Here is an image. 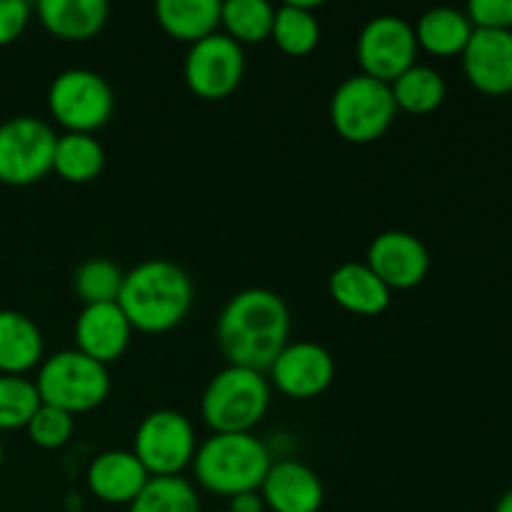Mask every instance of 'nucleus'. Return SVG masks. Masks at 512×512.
<instances>
[{"mask_svg": "<svg viewBox=\"0 0 512 512\" xmlns=\"http://www.w3.org/2000/svg\"><path fill=\"white\" fill-rule=\"evenodd\" d=\"M215 340L228 365L265 373L290 343L288 305L273 290H240L225 303L215 325Z\"/></svg>", "mask_w": 512, "mask_h": 512, "instance_id": "f257e3e1", "label": "nucleus"}, {"mask_svg": "<svg viewBox=\"0 0 512 512\" xmlns=\"http://www.w3.org/2000/svg\"><path fill=\"white\" fill-rule=\"evenodd\" d=\"M193 298L195 288L188 273L170 260L153 258L125 273L118 305L133 330L160 335L188 318Z\"/></svg>", "mask_w": 512, "mask_h": 512, "instance_id": "f03ea898", "label": "nucleus"}, {"mask_svg": "<svg viewBox=\"0 0 512 512\" xmlns=\"http://www.w3.org/2000/svg\"><path fill=\"white\" fill-rule=\"evenodd\" d=\"M273 458L253 433H213L198 445L193 458L195 480L208 493L233 498L260 490Z\"/></svg>", "mask_w": 512, "mask_h": 512, "instance_id": "7ed1b4c3", "label": "nucleus"}, {"mask_svg": "<svg viewBox=\"0 0 512 512\" xmlns=\"http://www.w3.org/2000/svg\"><path fill=\"white\" fill-rule=\"evenodd\" d=\"M270 408V383L263 373L228 365L213 375L200 400V415L213 433H250Z\"/></svg>", "mask_w": 512, "mask_h": 512, "instance_id": "20e7f679", "label": "nucleus"}, {"mask_svg": "<svg viewBox=\"0 0 512 512\" xmlns=\"http://www.w3.org/2000/svg\"><path fill=\"white\" fill-rule=\"evenodd\" d=\"M40 403L65 410L68 415L90 413L110 395V373L80 350H60L40 363L35 378Z\"/></svg>", "mask_w": 512, "mask_h": 512, "instance_id": "39448f33", "label": "nucleus"}, {"mask_svg": "<svg viewBox=\"0 0 512 512\" xmlns=\"http://www.w3.org/2000/svg\"><path fill=\"white\" fill-rule=\"evenodd\" d=\"M398 105L388 83L350 75L335 88L330 98V123L335 133L355 145H368L383 138L395 123Z\"/></svg>", "mask_w": 512, "mask_h": 512, "instance_id": "423d86ee", "label": "nucleus"}, {"mask_svg": "<svg viewBox=\"0 0 512 512\" xmlns=\"http://www.w3.org/2000/svg\"><path fill=\"white\" fill-rule=\"evenodd\" d=\"M48 110L68 133L93 135L113 118L115 93L95 70L70 68L50 83Z\"/></svg>", "mask_w": 512, "mask_h": 512, "instance_id": "0eeeda50", "label": "nucleus"}, {"mask_svg": "<svg viewBox=\"0 0 512 512\" xmlns=\"http://www.w3.org/2000/svg\"><path fill=\"white\" fill-rule=\"evenodd\" d=\"M195 428L178 410H153L140 420L133 438V455L150 478H175L193 465Z\"/></svg>", "mask_w": 512, "mask_h": 512, "instance_id": "6e6552de", "label": "nucleus"}, {"mask_svg": "<svg viewBox=\"0 0 512 512\" xmlns=\"http://www.w3.org/2000/svg\"><path fill=\"white\" fill-rule=\"evenodd\" d=\"M58 135L45 120L18 115L0 125V183L25 188L53 170Z\"/></svg>", "mask_w": 512, "mask_h": 512, "instance_id": "1a4fd4ad", "label": "nucleus"}, {"mask_svg": "<svg viewBox=\"0 0 512 512\" xmlns=\"http://www.w3.org/2000/svg\"><path fill=\"white\" fill-rule=\"evenodd\" d=\"M418 50L413 25L400 15H378L368 20L355 45L363 75L388 85L413 68Z\"/></svg>", "mask_w": 512, "mask_h": 512, "instance_id": "9d476101", "label": "nucleus"}, {"mask_svg": "<svg viewBox=\"0 0 512 512\" xmlns=\"http://www.w3.org/2000/svg\"><path fill=\"white\" fill-rule=\"evenodd\" d=\"M245 75L243 45L225 33H213L190 45L183 78L190 93L203 100H223L235 93Z\"/></svg>", "mask_w": 512, "mask_h": 512, "instance_id": "9b49d317", "label": "nucleus"}, {"mask_svg": "<svg viewBox=\"0 0 512 512\" xmlns=\"http://www.w3.org/2000/svg\"><path fill=\"white\" fill-rule=\"evenodd\" d=\"M278 393L293 400H310L323 395L335 380V360L323 345L310 340L288 343L268 368Z\"/></svg>", "mask_w": 512, "mask_h": 512, "instance_id": "f8f14e48", "label": "nucleus"}, {"mask_svg": "<svg viewBox=\"0 0 512 512\" xmlns=\"http://www.w3.org/2000/svg\"><path fill=\"white\" fill-rule=\"evenodd\" d=\"M365 265L390 290H413L428 278L430 253L418 235L405 230H385L368 245Z\"/></svg>", "mask_w": 512, "mask_h": 512, "instance_id": "ddd939ff", "label": "nucleus"}, {"mask_svg": "<svg viewBox=\"0 0 512 512\" xmlns=\"http://www.w3.org/2000/svg\"><path fill=\"white\" fill-rule=\"evenodd\" d=\"M463 70L480 93H512V30H473L463 50Z\"/></svg>", "mask_w": 512, "mask_h": 512, "instance_id": "4468645a", "label": "nucleus"}, {"mask_svg": "<svg viewBox=\"0 0 512 512\" xmlns=\"http://www.w3.org/2000/svg\"><path fill=\"white\" fill-rule=\"evenodd\" d=\"M75 350L88 355L95 363L105 365L120 360L133 338V325L128 323L118 303L83 305L75 320Z\"/></svg>", "mask_w": 512, "mask_h": 512, "instance_id": "2eb2a0df", "label": "nucleus"}, {"mask_svg": "<svg viewBox=\"0 0 512 512\" xmlns=\"http://www.w3.org/2000/svg\"><path fill=\"white\" fill-rule=\"evenodd\" d=\"M260 495L265 508L273 512H320L325 503L323 480L300 460H278L270 465Z\"/></svg>", "mask_w": 512, "mask_h": 512, "instance_id": "dca6fc26", "label": "nucleus"}, {"mask_svg": "<svg viewBox=\"0 0 512 512\" xmlns=\"http://www.w3.org/2000/svg\"><path fill=\"white\" fill-rule=\"evenodd\" d=\"M150 480L133 450H108L93 458L85 473L88 490L108 505H130Z\"/></svg>", "mask_w": 512, "mask_h": 512, "instance_id": "f3484780", "label": "nucleus"}, {"mask_svg": "<svg viewBox=\"0 0 512 512\" xmlns=\"http://www.w3.org/2000/svg\"><path fill=\"white\" fill-rule=\"evenodd\" d=\"M328 290L335 305L363 318L385 313L393 300V290L365 263H343L335 268L328 278Z\"/></svg>", "mask_w": 512, "mask_h": 512, "instance_id": "a211bd4d", "label": "nucleus"}, {"mask_svg": "<svg viewBox=\"0 0 512 512\" xmlns=\"http://www.w3.org/2000/svg\"><path fill=\"white\" fill-rule=\"evenodd\" d=\"M105 0H40L38 18L50 35L70 43L90 40L108 23Z\"/></svg>", "mask_w": 512, "mask_h": 512, "instance_id": "6ab92c4d", "label": "nucleus"}, {"mask_svg": "<svg viewBox=\"0 0 512 512\" xmlns=\"http://www.w3.org/2000/svg\"><path fill=\"white\" fill-rule=\"evenodd\" d=\"M40 328L18 310H0V375H25L43 363Z\"/></svg>", "mask_w": 512, "mask_h": 512, "instance_id": "aec40b11", "label": "nucleus"}, {"mask_svg": "<svg viewBox=\"0 0 512 512\" xmlns=\"http://www.w3.org/2000/svg\"><path fill=\"white\" fill-rule=\"evenodd\" d=\"M155 18L170 38L193 45L218 33L220 3L218 0H160L155 3Z\"/></svg>", "mask_w": 512, "mask_h": 512, "instance_id": "412c9836", "label": "nucleus"}, {"mask_svg": "<svg viewBox=\"0 0 512 512\" xmlns=\"http://www.w3.org/2000/svg\"><path fill=\"white\" fill-rule=\"evenodd\" d=\"M413 30L418 48H425L438 58H450V55H463L475 28L463 10L430 8L428 13L420 15Z\"/></svg>", "mask_w": 512, "mask_h": 512, "instance_id": "4be33fe9", "label": "nucleus"}, {"mask_svg": "<svg viewBox=\"0 0 512 512\" xmlns=\"http://www.w3.org/2000/svg\"><path fill=\"white\" fill-rule=\"evenodd\" d=\"M105 168V150L95 135L65 133L55 143L53 170L68 183H90Z\"/></svg>", "mask_w": 512, "mask_h": 512, "instance_id": "5701e85b", "label": "nucleus"}, {"mask_svg": "<svg viewBox=\"0 0 512 512\" xmlns=\"http://www.w3.org/2000/svg\"><path fill=\"white\" fill-rule=\"evenodd\" d=\"M390 90H393L398 110H405L410 115L435 113L443 105L445 93H448L443 75L430 65L418 63L405 70L400 78H395L390 83Z\"/></svg>", "mask_w": 512, "mask_h": 512, "instance_id": "b1692460", "label": "nucleus"}, {"mask_svg": "<svg viewBox=\"0 0 512 512\" xmlns=\"http://www.w3.org/2000/svg\"><path fill=\"white\" fill-rule=\"evenodd\" d=\"M270 38L285 55H293V58L313 53L320 43V25L313 8L305 3L278 5Z\"/></svg>", "mask_w": 512, "mask_h": 512, "instance_id": "393cba45", "label": "nucleus"}, {"mask_svg": "<svg viewBox=\"0 0 512 512\" xmlns=\"http://www.w3.org/2000/svg\"><path fill=\"white\" fill-rule=\"evenodd\" d=\"M275 8L268 0H225L220 3V25L238 45L263 43L273 33Z\"/></svg>", "mask_w": 512, "mask_h": 512, "instance_id": "a878e982", "label": "nucleus"}, {"mask_svg": "<svg viewBox=\"0 0 512 512\" xmlns=\"http://www.w3.org/2000/svg\"><path fill=\"white\" fill-rule=\"evenodd\" d=\"M128 512H200V498L185 478H150Z\"/></svg>", "mask_w": 512, "mask_h": 512, "instance_id": "bb28decb", "label": "nucleus"}, {"mask_svg": "<svg viewBox=\"0 0 512 512\" xmlns=\"http://www.w3.org/2000/svg\"><path fill=\"white\" fill-rule=\"evenodd\" d=\"M125 273L110 258H88L73 273V290L83 305L118 303Z\"/></svg>", "mask_w": 512, "mask_h": 512, "instance_id": "cd10ccee", "label": "nucleus"}, {"mask_svg": "<svg viewBox=\"0 0 512 512\" xmlns=\"http://www.w3.org/2000/svg\"><path fill=\"white\" fill-rule=\"evenodd\" d=\"M40 408V395L25 375H0V430L28 428Z\"/></svg>", "mask_w": 512, "mask_h": 512, "instance_id": "c85d7f7f", "label": "nucleus"}, {"mask_svg": "<svg viewBox=\"0 0 512 512\" xmlns=\"http://www.w3.org/2000/svg\"><path fill=\"white\" fill-rule=\"evenodd\" d=\"M28 435L38 448L43 450H58L70 443L75 433V418L65 410L53 408V405H43L35 410V415L28 423Z\"/></svg>", "mask_w": 512, "mask_h": 512, "instance_id": "c756f323", "label": "nucleus"}, {"mask_svg": "<svg viewBox=\"0 0 512 512\" xmlns=\"http://www.w3.org/2000/svg\"><path fill=\"white\" fill-rule=\"evenodd\" d=\"M465 15L475 30H512V0H473Z\"/></svg>", "mask_w": 512, "mask_h": 512, "instance_id": "7c9ffc66", "label": "nucleus"}, {"mask_svg": "<svg viewBox=\"0 0 512 512\" xmlns=\"http://www.w3.org/2000/svg\"><path fill=\"white\" fill-rule=\"evenodd\" d=\"M30 18L25 0H0V45H10L23 35Z\"/></svg>", "mask_w": 512, "mask_h": 512, "instance_id": "2f4dec72", "label": "nucleus"}, {"mask_svg": "<svg viewBox=\"0 0 512 512\" xmlns=\"http://www.w3.org/2000/svg\"><path fill=\"white\" fill-rule=\"evenodd\" d=\"M265 510L268 508H265L260 490L233 495V498H230V505H228V512H265Z\"/></svg>", "mask_w": 512, "mask_h": 512, "instance_id": "473e14b6", "label": "nucleus"}, {"mask_svg": "<svg viewBox=\"0 0 512 512\" xmlns=\"http://www.w3.org/2000/svg\"><path fill=\"white\" fill-rule=\"evenodd\" d=\"M495 512H512V490L503 495V498L498 500V505H495Z\"/></svg>", "mask_w": 512, "mask_h": 512, "instance_id": "72a5a7b5", "label": "nucleus"}, {"mask_svg": "<svg viewBox=\"0 0 512 512\" xmlns=\"http://www.w3.org/2000/svg\"><path fill=\"white\" fill-rule=\"evenodd\" d=\"M3 460H5V450H3V440H0V468H3Z\"/></svg>", "mask_w": 512, "mask_h": 512, "instance_id": "f704fd0d", "label": "nucleus"}, {"mask_svg": "<svg viewBox=\"0 0 512 512\" xmlns=\"http://www.w3.org/2000/svg\"><path fill=\"white\" fill-rule=\"evenodd\" d=\"M223 512H228V510H223Z\"/></svg>", "mask_w": 512, "mask_h": 512, "instance_id": "c9c22d12", "label": "nucleus"}]
</instances>
